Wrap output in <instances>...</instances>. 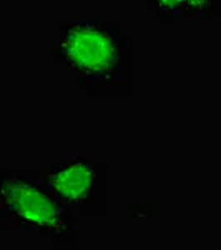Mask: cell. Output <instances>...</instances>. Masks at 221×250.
Wrapping results in <instances>:
<instances>
[{"label":"cell","mask_w":221,"mask_h":250,"mask_svg":"<svg viewBox=\"0 0 221 250\" xmlns=\"http://www.w3.org/2000/svg\"><path fill=\"white\" fill-rule=\"evenodd\" d=\"M50 55L88 97L133 95V42L116 22L103 17L63 20Z\"/></svg>","instance_id":"6da1fadb"},{"label":"cell","mask_w":221,"mask_h":250,"mask_svg":"<svg viewBox=\"0 0 221 250\" xmlns=\"http://www.w3.org/2000/svg\"><path fill=\"white\" fill-rule=\"evenodd\" d=\"M0 222L10 230L35 233L55 245H75L80 239V217L34 170H2Z\"/></svg>","instance_id":"7a4b0ae2"},{"label":"cell","mask_w":221,"mask_h":250,"mask_svg":"<svg viewBox=\"0 0 221 250\" xmlns=\"http://www.w3.org/2000/svg\"><path fill=\"white\" fill-rule=\"evenodd\" d=\"M34 172L78 217L107 215L108 165L105 162L75 157L67 162L42 164Z\"/></svg>","instance_id":"3957f363"},{"label":"cell","mask_w":221,"mask_h":250,"mask_svg":"<svg viewBox=\"0 0 221 250\" xmlns=\"http://www.w3.org/2000/svg\"><path fill=\"white\" fill-rule=\"evenodd\" d=\"M143 3L155 15V19L163 23L186 17L184 0H143Z\"/></svg>","instance_id":"277c9868"},{"label":"cell","mask_w":221,"mask_h":250,"mask_svg":"<svg viewBox=\"0 0 221 250\" xmlns=\"http://www.w3.org/2000/svg\"><path fill=\"white\" fill-rule=\"evenodd\" d=\"M186 17L196 20H215L221 17V0H184Z\"/></svg>","instance_id":"5b68a950"}]
</instances>
